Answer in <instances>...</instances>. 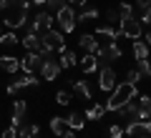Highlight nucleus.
<instances>
[{"mask_svg":"<svg viewBox=\"0 0 151 138\" xmlns=\"http://www.w3.org/2000/svg\"><path fill=\"white\" fill-rule=\"evenodd\" d=\"M146 138H151V136H146Z\"/></svg>","mask_w":151,"mask_h":138,"instance_id":"49530a36","label":"nucleus"},{"mask_svg":"<svg viewBox=\"0 0 151 138\" xmlns=\"http://www.w3.org/2000/svg\"><path fill=\"white\" fill-rule=\"evenodd\" d=\"M50 131H53L55 136H63V133L68 131V123H65V118L53 116V118H50Z\"/></svg>","mask_w":151,"mask_h":138,"instance_id":"5701e85b","label":"nucleus"},{"mask_svg":"<svg viewBox=\"0 0 151 138\" xmlns=\"http://www.w3.org/2000/svg\"><path fill=\"white\" fill-rule=\"evenodd\" d=\"M38 85V78L33 73H25L23 78H18V80H13L10 85H8V96H15L18 90H23V88H35Z\"/></svg>","mask_w":151,"mask_h":138,"instance_id":"423d86ee","label":"nucleus"},{"mask_svg":"<svg viewBox=\"0 0 151 138\" xmlns=\"http://www.w3.org/2000/svg\"><path fill=\"white\" fill-rule=\"evenodd\" d=\"M3 33H5V30H3V23H0V38H3Z\"/></svg>","mask_w":151,"mask_h":138,"instance_id":"a18cd8bd","label":"nucleus"},{"mask_svg":"<svg viewBox=\"0 0 151 138\" xmlns=\"http://www.w3.org/2000/svg\"><path fill=\"white\" fill-rule=\"evenodd\" d=\"M98 88H101L103 93H111V90L116 88V73H113V68H101V75H98Z\"/></svg>","mask_w":151,"mask_h":138,"instance_id":"0eeeda50","label":"nucleus"},{"mask_svg":"<svg viewBox=\"0 0 151 138\" xmlns=\"http://www.w3.org/2000/svg\"><path fill=\"white\" fill-rule=\"evenodd\" d=\"M0 138H18V128H15V126H8L5 131H3V136H0Z\"/></svg>","mask_w":151,"mask_h":138,"instance_id":"e433bc0d","label":"nucleus"},{"mask_svg":"<svg viewBox=\"0 0 151 138\" xmlns=\"http://www.w3.org/2000/svg\"><path fill=\"white\" fill-rule=\"evenodd\" d=\"M96 58H98V63H106V60H119V58H121L119 43H116V40H108L106 45H98Z\"/></svg>","mask_w":151,"mask_h":138,"instance_id":"20e7f679","label":"nucleus"},{"mask_svg":"<svg viewBox=\"0 0 151 138\" xmlns=\"http://www.w3.org/2000/svg\"><path fill=\"white\" fill-rule=\"evenodd\" d=\"M78 63H81L83 73H93V70L98 68V58H96V53H86L81 60H78Z\"/></svg>","mask_w":151,"mask_h":138,"instance_id":"6ab92c4d","label":"nucleus"},{"mask_svg":"<svg viewBox=\"0 0 151 138\" xmlns=\"http://www.w3.org/2000/svg\"><path fill=\"white\" fill-rule=\"evenodd\" d=\"M25 20H28V10H8L5 13V28H10V30L25 25Z\"/></svg>","mask_w":151,"mask_h":138,"instance_id":"6e6552de","label":"nucleus"},{"mask_svg":"<svg viewBox=\"0 0 151 138\" xmlns=\"http://www.w3.org/2000/svg\"><path fill=\"white\" fill-rule=\"evenodd\" d=\"M119 30H121V35H124V38H134V40H139L144 25L139 23V18H136V15H131V18H121V20H119Z\"/></svg>","mask_w":151,"mask_h":138,"instance_id":"f03ea898","label":"nucleus"},{"mask_svg":"<svg viewBox=\"0 0 151 138\" xmlns=\"http://www.w3.org/2000/svg\"><path fill=\"white\" fill-rule=\"evenodd\" d=\"M60 138H76V131H73V128H68V131H65Z\"/></svg>","mask_w":151,"mask_h":138,"instance_id":"a19ab883","label":"nucleus"},{"mask_svg":"<svg viewBox=\"0 0 151 138\" xmlns=\"http://www.w3.org/2000/svg\"><path fill=\"white\" fill-rule=\"evenodd\" d=\"M136 3H139L141 10H149V8H151V0H136Z\"/></svg>","mask_w":151,"mask_h":138,"instance_id":"58836bf2","label":"nucleus"},{"mask_svg":"<svg viewBox=\"0 0 151 138\" xmlns=\"http://www.w3.org/2000/svg\"><path fill=\"white\" fill-rule=\"evenodd\" d=\"M134 98H136V85L134 83H121V85H116V88L111 90V98H108V103H106V111H116V108H121L124 103L134 101Z\"/></svg>","mask_w":151,"mask_h":138,"instance_id":"f257e3e1","label":"nucleus"},{"mask_svg":"<svg viewBox=\"0 0 151 138\" xmlns=\"http://www.w3.org/2000/svg\"><path fill=\"white\" fill-rule=\"evenodd\" d=\"M58 73H60L58 60H48V58H45L43 63H40V75H43L45 80H55V78H58Z\"/></svg>","mask_w":151,"mask_h":138,"instance_id":"9b49d317","label":"nucleus"},{"mask_svg":"<svg viewBox=\"0 0 151 138\" xmlns=\"http://www.w3.org/2000/svg\"><path fill=\"white\" fill-rule=\"evenodd\" d=\"M98 18V10L96 8H83L78 15H76V23H93Z\"/></svg>","mask_w":151,"mask_h":138,"instance_id":"b1692460","label":"nucleus"},{"mask_svg":"<svg viewBox=\"0 0 151 138\" xmlns=\"http://www.w3.org/2000/svg\"><path fill=\"white\" fill-rule=\"evenodd\" d=\"M70 101H73V93H68V90H58V96H55V103H58V106H68Z\"/></svg>","mask_w":151,"mask_h":138,"instance_id":"c85d7f7f","label":"nucleus"},{"mask_svg":"<svg viewBox=\"0 0 151 138\" xmlns=\"http://www.w3.org/2000/svg\"><path fill=\"white\" fill-rule=\"evenodd\" d=\"M86 3H88V0H70V8H83V5H86Z\"/></svg>","mask_w":151,"mask_h":138,"instance_id":"ea45409f","label":"nucleus"},{"mask_svg":"<svg viewBox=\"0 0 151 138\" xmlns=\"http://www.w3.org/2000/svg\"><path fill=\"white\" fill-rule=\"evenodd\" d=\"M0 10H30V0H0Z\"/></svg>","mask_w":151,"mask_h":138,"instance_id":"4468645a","label":"nucleus"},{"mask_svg":"<svg viewBox=\"0 0 151 138\" xmlns=\"http://www.w3.org/2000/svg\"><path fill=\"white\" fill-rule=\"evenodd\" d=\"M103 113H106V106H101V103H96V106H91L83 116H86V121H98V118H103Z\"/></svg>","mask_w":151,"mask_h":138,"instance_id":"393cba45","label":"nucleus"},{"mask_svg":"<svg viewBox=\"0 0 151 138\" xmlns=\"http://www.w3.org/2000/svg\"><path fill=\"white\" fill-rule=\"evenodd\" d=\"M93 35H96V38H106V40H116V43L124 38V35H121V30H113L111 25H98Z\"/></svg>","mask_w":151,"mask_h":138,"instance_id":"2eb2a0df","label":"nucleus"},{"mask_svg":"<svg viewBox=\"0 0 151 138\" xmlns=\"http://www.w3.org/2000/svg\"><path fill=\"white\" fill-rule=\"evenodd\" d=\"M136 63H139V73L141 75H151V58H144V60H136Z\"/></svg>","mask_w":151,"mask_h":138,"instance_id":"c756f323","label":"nucleus"},{"mask_svg":"<svg viewBox=\"0 0 151 138\" xmlns=\"http://www.w3.org/2000/svg\"><path fill=\"white\" fill-rule=\"evenodd\" d=\"M40 43H43L50 53H53V50H63V33L50 28V30H45L43 35H40Z\"/></svg>","mask_w":151,"mask_h":138,"instance_id":"39448f33","label":"nucleus"},{"mask_svg":"<svg viewBox=\"0 0 151 138\" xmlns=\"http://www.w3.org/2000/svg\"><path fill=\"white\" fill-rule=\"evenodd\" d=\"M25 113H28V103H25V101H15V103H13V118H10V126L20 128L23 121H25Z\"/></svg>","mask_w":151,"mask_h":138,"instance_id":"1a4fd4ad","label":"nucleus"},{"mask_svg":"<svg viewBox=\"0 0 151 138\" xmlns=\"http://www.w3.org/2000/svg\"><path fill=\"white\" fill-rule=\"evenodd\" d=\"M20 43L25 45L28 50H33V53H38V48H40V35H38L35 30H28L25 38H20Z\"/></svg>","mask_w":151,"mask_h":138,"instance_id":"a211bd4d","label":"nucleus"},{"mask_svg":"<svg viewBox=\"0 0 151 138\" xmlns=\"http://www.w3.org/2000/svg\"><path fill=\"white\" fill-rule=\"evenodd\" d=\"M18 40H20V38H18L13 30H8V33H3V38H0V45H8V48H10V45H15Z\"/></svg>","mask_w":151,"mask_h":138,"instance_id":"cd10ccee","label":"nucleus"},{"mask_svg":"<svg viewBox=\"0 0 151 138\" xmlns=\"http://www.w3.org/2000/svg\"><path fill=\"white\" fill-rule=\"evenodd\" d=\"M76 63H78V58H76V53H73V50H68V48H63V50H60V60H58V65H60V68H73Z\"/></svg>","mask_w":151,"mask_h":138,"instance_id":"412c9836","label":"nucleus"},{"mask_svg":"<svg viewBox=\"0 0 151 138\" xmlns=\"http://www.w3.org/2000/svg\"><path fill=\"white\" fill-rule=\"evenodd\" d=\"M65 123H68V128H73V131H81V128L86 126V116L78 113V111H73L68 118H65Z\"/></svg>","mask_w":151,"mask_h":138,"instance_id":"aec40b11","label":"nucleus"},{"mask_svg":"<svg viewBox=\"0 0 151 138\" xmlns=\"http://www.w3.org/2000/svg\"><path fill=\"white\" fill-rule=\"evenodd\" d=\"M73 93L83 101H91V88H88L86 80H73Z\"/></svg>","mask_w":151,"mask_h":138,"instance_id":"4be33fe9","label":"nucleus"},{"mask_svg":"<svg viewBox=\"0 0 151 138\" xmlns=\"http://www.w3.org/2000/svg\"><path fill=\"white\" fill-rule=\"evenodd\" d=\"M134 58H136V60L149 58V45H146L144 40H134Z\"/></svg>","mask_w":151,"mask_h":138,"instance_id":"a878e982","label":"nucleus"},{"mask_svg":"<svg viewBox=\"0 0 151 138\" xmlns=\"http://www.w3.org/2000/svg\"><path fill=\"white\" fill-rule=\"evenodd\" d=\"M50 25H53V18H50L48 13H38L35 20H33V25H30V30H35L38 35H43L45 30H50Z\"/></svg>","mask_w":151,"mask_h":138,"instance_id":"9d476101","label":"nucleus"},{"mask_svg":"<svg viewBox=\"0 0 151 138\" xmlns=\"http://www.w3.org/2000/svg\"><path fill=\"white\" fill-rule=\"evenodd\" d=\"M139 80H141V73H139V70H129V73H126V83H139Z\"/></svg>","mask_w":151,"mask_h":138,"instance_id":"f704fd0d","label":"nucleus"},{"mask_svg":"<svg viewBox=\"0 0 151 138\" xmlns=\"http://www.w3.org/2000/svg\"><path fill=\"white\" fill-rule=\"evenodd\" d=\"M38 133H40V128L33 123V126H20L18 128V136L20 138H38Z\"/></svg>","mask_w":151,"mask_h":138,"instance_id":"bb28decb","label":"nucleus"},{"mask_svg":"<svg viewBox=\"0 0 151 138\" xmlns=\"http://www.w3.org/2000/svg\"><path fill=\"white\" fill-rule=\"evenodd\" d=\"M119 15L121 18H131V15H134V5H129V3L124 0V3L119 5Z\"/></svg>","mask_w":151,"mask_h":138,"instance_id":"2f4dec72","label":"nucleus"},{"mask_svg":"<svg viewBox=\"0 0 151 138\" xmlns=\"http://www.w3.org/2000/svg\"><path fill=\"white\" fill-rule=\"evenodd\" d=\"M40 63H43V58H40V55L38 53H28L25 58L20 60V70H25V73H33V70H40Z\"/></svg>","mask_w":151,"mask_h":138,"instance_id":"f8f14e48","label":"nucleus"},{"mask_svg":"<svg viewBox=\"0 0 151 138\" xmlns=\"http://www.w3.org/2000/svg\"><path fill=\"white\" fill-rule=\"evenodd\" d=\"M78 45H81L86 53H96L98 50V40H96V35H91V33H83V35L78 38Z\"/></svg>","mask_w":151,"mask_h":138,"instance_id":"f3484780","label":"nucleus"},{"mask_svg":"<svg viewBox=\"0 0 151 138\" xmlns=\"http://www.w3.org/2000/svg\"><path fill=\"white\" fill-rule=\"evenodd\" d=\"M139 108L151 116V96H146V93H144V96H139Z\"/></svg>","mask_w":151,"mask_h":138,"instance_id":"7c9ffc66","label":"nucleus"},{"mask_svg":"<svg viewBox=\"0 0 151 138\" xmlns=\"http://www.w3.org/2000/svg\"><path fill=\"white\" fill-rule=\"evenodd\" d=\"M144 123H146V131H149V136H151V116H149V118H146V121H144Z\"/></svg>","mask_w":151,"mask_h":138,"instance_id":"79ce46f5","label":"nucleus"},{"mask_svg":"<svg viewBox=\"0 0 151 138\" xmlns=\"http://www.w3.org/2000/svg\"><path fill=\"white\" fill-rule=\"evenodd\" d=\"M139 23H141V25H144V23H146V25H151V8H149V10H141Z\"/></svg>","mask_w":151,"mask_h":138,"instance_id":"c9c22d12","label":"nucleus"},{"mask_svg":"<svg viewBox=\"0 0 151 138\" xmlns=\"http://www.w3.org/2000/svg\"><path fill=\"white\" fill-rule=\"evenodd\" d=\"M124 133H126L129 138H146V136H149V131H146V123H144V121H131L129 126H126Z\"/></svg>","mask_w":151,"mask_h":138,"instance_id":"ddd939ff","label":"nucleus"},{"mask_svg":"<svg viewBox=\"0 0 151 138\" xmlns=\"http://www.w3.org/2000/svg\"><path fill=\"white\" fill-rule=\"evenodd\" d=\"M146 45H149V48H151V30L146 33Z\"/></svg>","mask_w":151,"mask_h":138,"instance_id":"37998d69","label":"nucleus"},{"mask_svg":"<svg viewBox=\"0 0 151 138\" xmlns=\"http://www.w3.org/2000/svg\"><path fill=\"white\" fill-rule=\"evenodd\" d=\"M55 20L60 25V33H73L76 30V13L70 5H63L60 10H55Z\"/></svg>","mask_w":151,"mask_h":138,"instance_id":"7ed1b4c3","label":"nucleus"},{"mask_svg":"<svg viewBox=\"0 0 151 138\" xmlns=\"http://www.w3.org/2000/svg\"><path fill=\"white\" fill-rule=\"evenodd\" d=\"M0 70H5V73H18V70H20V60L13 58V55H0Z\"/></svg>","mask_w":151,"mask_h":138,"instance_id":"dca6fc26","label":"nucleus"},{"mask_svg":"<svg viewBox=\"0 0 151 138\" xmlns=\"http://www.w3.org/2000/svg\"><path fill=\"white\" fill-rule=\"evenodd\" d=\"M108 138H124V128H121L119 123H113V126L108 128Z\"/></svg>","mask_w":151,"mask_h":138,"instance_id":"473e14b6","label":"nucleus"},{"mask_svg":"<svg viewBox=\"0 0 151 138\" xmlns=\"http://www.w3.org/2000/svg\"><path fill=\"white\" fill-rule=\"evenodd\" d=\"M45 5H48L50 10H60V8H63L65 3H63V0H45Z\"/></svg>","mask_w":151,"mask_h":138,"instance_id":"4c0bfd02","label":"nucleus"},{"mask_svg":"<svg viewBox=\"0 0 151 138\" xmlns=\"http://www.w3.org/2000/svg\"><path fill=\"white\" fill-rule=\"evenodd\" d=\"M119 20H121L119 10H106V25H113V23H119Z\"/></svg>","mask_w":151,"mask_h":138,"instance_id":"72a5a7b5","label":"nucleus"},{"mask_svg":"<svg viewBox=\"0 0 151 138\" xmlns=\"http://www.w3.org/2000/svg\"><path fill=\"white\" fill-rule=\"evenodd\" d=\"M30 3H35V5H45V0H30Z\"/></svg>","mask_w":151,"mask_h":138,"instance_id":"c03bdc74","label":"nucleus"}]
</instances>
